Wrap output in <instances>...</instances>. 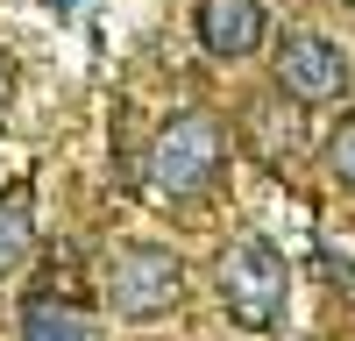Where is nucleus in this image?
<instances>
[{"instance_id":"f257e3e1","label":"nucleus","mask_w":355,"mask_h":341,"mask_svg":"<svg viewBox=\"0 0 355 341\" xmlns=\"http://www.w3.org/2000/svg\"><path fill=\"white\" fill-rule=\"evenodd\" d=\"M220 164H227L220 114L185 107V114H171V121L157 128L150 157H142V192H150L157 207H185V199H199L206 185L220 178Z\"/></svg>"},{"instance_id":"f03ea898","label":"nucleus","mask_w":355,"mask_h":341,"mask_svg":"<svg viewBox=\"0 0 355 341\" xmlns=\"http://www.w3.org/2000/svg\"><path fill=\"white\" fill-rule=\"evenodd\" d=\"M214 292H220V306H227L234 327L270 334L284 320V306H291V263L263 235H242V242H227L214 256Z\"/></svg>"},{"instance_id":"7ed1b4c3","label":"nucleus","mask_w":355,"mask_h":341,"mask_svg":"<svg viewBox=\"0 0 355 341\" xmlns=\"http://www.w3.org/2000/svg\"><path fill=\"white\" fill-rule=\"evenodd\" d=\"M100 292H107V306L121 313V320H164V313L185 299V263H178L171 249H157V242H128V249L107 256Z\"/></svg>"},{"instance_id":"20e7f679","label":"nucleus","mask_w":355,"mask_h":341,"mask_svg":"<svg viewBox=\"0 0 355 341\" xmlns=\"http://www.w3.org/2000/svg\"><path fill=\"white\" fill-rule=\"evenodd\" d=\"M341 85H348V57L327 43V36H313V28H291V36L277 43V93L284 100H341Z\"/></svg>"},{"instance_id":"39448f33","label":"nucleus","mask_w":355,"mask_h":341,"mask_svg":"<svg viewBox=\"0 0 355 341\" xmlns=\"http://www.w3.org/2000/svg\"><path fill=\"white\" fill-rule=\"evenodd\" d=\"M199 50L220 57V64H234V57H256L263 36H270V21H263V0H199Z\"/></svg>"},{"instance_id":"423d86ee","label":"nucleus","mask_w":355,"mask_h":341,"mask_svg":"<svg viewBox=\"0 0 355 341\" xmlns=\"http://www.w3.org/2000/svg\"><path fill=\"white\" fill-rule=\"evenodd\" d=\"M21 341H100V320L71 299H28L21 306Z\"/></svg>"},{"instance_id":"0eeeda50","label":"nucleus","mask_w":355,"mask_h":341,"mask_svg":"<svg viewBox=\"0 0 355 341\" xmlns=\"http://www.w3.org/2000/svg\"><path fill=\"white\" fill-rule=\"evenodd\" d=\"M28 249H36V185L15 178L8 192H0V277H8Z\"/></svg>"},{"instance_id":"6e6552de","label":"nucleus","mask_w":355,"mask_h":341,"mask_svg":"<svg viewBox=\"0 0 355 341\" xmlns=\"http://www.w3.org/2000/svg\"><path fill=\"white\" fill-rule=\"evenodd\" d=\"M242 114H249V135H256V150L270 157V164L299 150V114H291L284 100H249Z\"/></svg>"},{"instance_id":"1a4fd4ad","label":"nucleus","mask_w":355,"mask_h":341,"mask_svg":"<svg viewBox=\"0 0 355 341\" xmlns=\"http://www.w3.org/2000/svg\"><path fill=\"white\" fill-rule=\"evenodd\" d=\"M320 164H327V178H341V185H355V114L327 135V150H320Z\"/></svg>"},{"instance_id":"9d476101","label":"nucleus","mask_w":355,"mask_h":341,"mask_svg":"<svg viewBox=\"0 0 355 341\" xmlns=\"http://www.w3.org/2000/svg\"><path fill=\"white\" fill-rule=\"evenodd\" d=\"M8 100H15V78H8V57H0V121H8Z\"/></svg>"},{"instance_id":"9b49d317","label":"nucleus","mask_w":355,"mask_h":341,"mask_svg":"<svg viewBox=\"0 0 355 341\" xmlns=\"http://www.w3.org/2000/svg\"><path fill=\"white\" fill-rule=\"evenodd\" d=\"M43 8H57V15H64V8H71V0H43Z\"/></svg>"},{"instance_id":"f8f14e48","label":"nucleus","mask_w":355,"mask_h":341,"mask_svg":"<svg viewBox=\"0 0 355 341\" xmlns=\"http://www.w3.org/2000/svg\"><path fill=\"white\" fill-rule=\"evenodd\" d=\"M341 8H355V0H341Z\"/></svg>"}]
</instances>
